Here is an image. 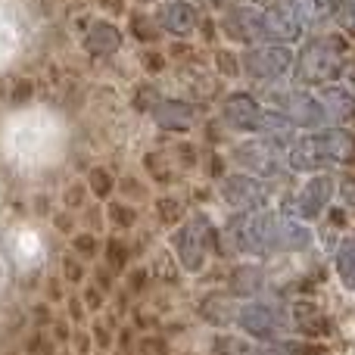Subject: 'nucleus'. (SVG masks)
I'll list each match as a JSON object with an SVG mask.
<instances>
[{
	"instance_id": "1",
	"label": "nucleus",
	"mask_w": 355,
	"mask_h": 355,
	"mask_svg": "<svg viewBox=\"0 0 355 355\" xmlns=\"http://www.w3.org/2000/svg\"><path fill=\"white\" fill-rule=\"evenodd\" d=\"M355 156V141L343 131H321L306 141H296L290 150V166L293 168H318L321 162H349Z\"/></svg>"
},
{
	"instance_id": "2",
	"label": "nucleus",
	"mask_w": 355,
	"mask_h": 355,
	"mask_svg": "<svg viewBox=\"0 0 355 355\" xmlns=\"http://www.w3.org/2000/svg\"><path fill=\"white\" fill-rule=\"evenodd\" d=\"M237 243L246 252H268L281 246V221L275 215H250L237 225Z\"/></svg>"
},
{
	"instance_id": "3",
	"label": "nucleus",
	"mask_w": 355,
	"mask_h": 355,
	"mask_svg": "<svg viewBox=\"0 0 355 355\" xmlns=\"http://www.w3.org/2000/svg\"><path fill=\"white\" fill-rule=\"evenodd\" d=\"M340 72V53L327 41L309 44L300 56V75L306 81H331Z\"/></svg>"
},
{
	"instance_id": "4",
	"label": "nucleus",
	"mask_w": 355,
	"mask_h": 355,
	"mask_svg": "<svg viewBox=\"0 0 355 355\" xmlns=\"http://www.w3.org/2000/svg\"><path fill=\"white\" fill-rule=\"evenodd\" d=\"M275 103L281 106V116L287 119L290 125H309V128H315V125L324 122V103H318L315 97H309V94H277Z\"/></svg>"
},
{
	"instance_id": "5",
	"label": "nucleus",
	"mask_w": 355,
	"mask_h": 355,
	"mask_svg": "<svg viewBox=\"0 0 355 355\" xmlns=\"http://www.w3.org/2000/svg\"><path fill=\"white\" fill-rule=\"evenodd\" d=\"M290 60H293L290 50L265 44V47H256L243 56V66H246V72L256 75V78H277V75L290 66Z\"/></svg>"
},
{
	"instance_id": "6",
	"label": "nucleus",
	"mask_w": 355,
	"mask_h": 355,
	"mask_svg": "<svg viewBox=\"0 0 355 355\" xmlns=\"http://www.w3.org/2000/svg\"><path fill=\"white\" fill-rule=\"evenodd\" d=\"M225 119L240 131H259L262 128L265 110L250 97V94H234L225 103Z\"/></svg>"
},
{
	"instance_id": "7",
	"label": "nucleus",
	"mask_w": 355,
	"mask_h": 355,
	"mask_svg": "<svg viewBox=\"0 0 355 355\" xmlns=\"http://www.w3.org/2000/svg\"><path fill=\"white\" fill-rule=\"evenodd\" d=\"M156 22H159V28H166V31H172V35L184 37V35H190V31H193L196 10L187 3V0H168V3L159 6Z\"/></svg>"
},
{
	"instance_id": "8",
	"label": "nucleus",
	"mask_w": 355,
	"mask_h": 355,
	"mask_svg": "<svg viewBox=\"0 0 355 355\" xmlns=\"http://www.w3.org/2000/svg\"><path fill=\"white\" fill-rule=\"evenodd\" d=\"M225 200L237 209H259L265 202V187L246 175H234L225 181Z\"/></svg>"
},
{
	"instance_id": "9",
	"label": "nucleus",
	"mask_w": 355,
	"mask_h": 355,
	"mask_svg": "<svg viewBox=\"0 0 355 355\" xmlns=\"http://www.w3.org/2000/svg\"><path fill=\"white\" fill-rule=\"evenodd\" d=\"M331 196H334V181L331 178L327 175L315 178V181L306 184V190H302L300 200H296V212H300L302 218H315V215L331 202Z\"/></svg>"
},
{
	"instance_id": "10",
	"label": "nucleus",
	"mask_w": 355,
	"mask_h": 355,
	"mask_svg": "<svg viewBox=\"0 0 355 355\" xmlns=\"http://www.w3.org/2000/svg\"><path fill=\"white\" fill-rule=\"evenodd\" d=\"M122 47V31L112 22H94L85 35V50L94 56H110Z\"/></svg>"
},
{
	"instance_id": "11",
	"label": "nucleus",
	"mask_w": 355,
	"mask_h": 355,
	"mask_svg": "<svg viewBox=\"0 0 355 355\" xmlns=\"http://www.w3.org/2000/svg\"><path fill=\"white\" fill-rule=\"evenodd\" d=\"M240 327L259 340H268V337H275V331H277V318L268 306H246L243 312H240Z\"/></svg>"
},
{
	"instance_id": "12",
	"label": "nucleus",
	"mask_w": 355,
	"mask_h": 355,
	"mask_svg": "<svg viewBox=\"0 0 355 355\" xmlns=\"http://www.w3.org/2000/svg\"><path fill=\"white\" fill-rule=\"evenodd\" d=\"M237 159L246 168H256V172H277V150L271 144H246V147L237 150Z\"/></svg>"
},
{
	"instance_id": "13",
	"label": "nucleus",
	"mask_w": 355,
	"mask_h": 355,
	"mask_svg": "<svg viewBox=\"0 0 355 355\" xmlns=\"http://www.w3.org/2000/svg\"><path fill=\"white\" fill-rule=\"evenodd\" d=\"M153 116H156V122H159L162 128H175V131L190 128V122H193V110H190L187 103H178V100L159 103Z\"/></svg>"
},
{
	"instance_id": "14",
	"label": "nucleus",
	"mask_w": 355,
	"mask_h": 355,
	"mask_svg": "<svg viewBox=\"0 0 355 355\" xmlns=\"http://www.w3.org/2000/svg\"><path fill=\"white\" fill-rule=\"evenodd\" d=\"M178 250H181V259L187 268H200L202 262V246H200V234H196V225L184 227L178 234Z\"/></svg>"
},
{
	"instance_id": "15",
	"label": "nucleus",
	"mask_w": 355,
	"mask_h": 355,
	"mask_svg": "<svg viewBox=\"0 0 355 355\" xmlns=\"http://www.w3.org/2000/svg\"><path fill=\"white\" fill-rule=\"evenodd\" d=\"M296 19H327L334 12L331 0H287Z\"/></svg>"
},
{
	"instance_id": "16",
	"label": "nucleus",
	"mask_w": 355,
	"mask_h": 355,
	"mask_svg": "<svg viewBox=\"0 0 355 355\" xmlns=\"http://www.w3.org/2000/svg\"><path fill=\"white\" fill-rule=\"evenodd\" d=\"M337 275L349 290H355V240H343L337 250Z\"/></svg>"
},
{
	"instance_id": "17",
	"label": "nucleus",
	"mask_w": 355,
	"mask_h": 355,
	"mask_svg": "<svg viewBox=\"0 0 355 355\" xmlns=\"http://www.w3.org/2000/svg\"><path fill=\"white\" fill-rule=\"evenodd\" d=\"M331 106V116L337 119H349L352 116V97L343 91H327L324 94V110Z\"/></svg>"
},
{
	"instance_id": "18",
	"label": "nucleus",
	"mask_w": 355,
	"mask_h": 355,
	"mask_svg": "<svg viewBox=\"0 0 355 355\" xmlns=\"http://www.w3.org/2000/svg\"><path fill=\"white\" fill-rule=\"evenodd\" d=\"M131 31H135L141 41H153V37H156V28L144 16H131Z\"/></svg>"
},
{
	"instance_id": "19",
	"label": "nucleus",
	"mask_w": 355,
	"mask_h": 355,
	"mask_svg": "<svg viewBox=\"0 0 355 355\" xmlns=\"http://www.w3.org/2000/svg\"><path fill=\"white\" fill-rule=\"evenodd\" d=\"M103 10H110V12H122L125 10V0H97Z\"/></svg>"
},
{
	"instance_id": "20",
	"label": "nucleus",
	"mask_w": 355,
	"mask_h": 355,
	"mask_svg": "<svg viewBox=\"0 0 355 355\" xmlns=\"http://www.w3.org/2000/svg\"><path fill=\"white\" fill-rule=\"evenodd\" d=\"M256 3H262V6H268V3H275V0H256Z\"/></svg>"
}]
</instances>
